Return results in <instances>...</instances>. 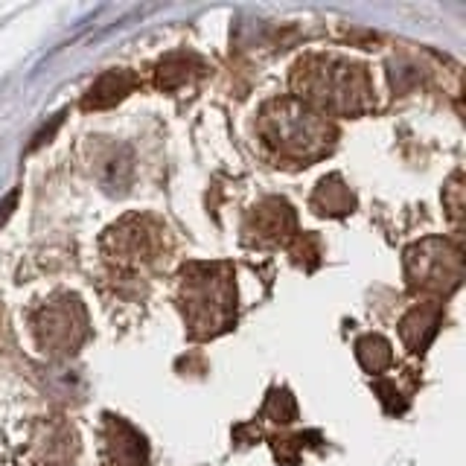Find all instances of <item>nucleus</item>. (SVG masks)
<instances>
[{"instance_id":"obj_1","label":"nucleus","mask_w":466,"mask_h":466,"mask_svg":"<svg viewBox=\"0 0 466 466\" xmlns=\"http://www.w3.org/2000/svg\"><path fill=\"white\" fill-rule=\"evenodd\" d=\"M295 87L303 99L332 114H359L370 106L373 87L364 67L335 56H312L298 65Z\"/></svg>"},{"instance_id":"obj_2","label":"nucleus","mask_w":466,"mask_h":466,"mask_svg":"<svg viewBox=\"0 0 466 466\" xmlns=\"http://www.w3.org/2000/svg\"><path fill=\"white\" fill-rule=\"evenodd\" d=\"M259 131L286 157L315 160L332 149L335 131L315 108L300 99H274L262 108Z\"/></svg>"},{"instance_id":"obj_3","label":"nucleus","mask_w":466,"mask_h":466,"mask_svg":"<svg viewBox=\"0 0 466 466\" xmlns=\"http://www.w3.org/2000/svg\"><path fill=\"white\" fill-rule=\"evenodd\" d=\"M198 277L184 271V291H187V312L193 327H218L225 329V324L233 315V300H237V291H233L230 274L216 277L218 266H193Z\"/></svg>"},{"instance_id":"obj_4","label":"nucleus","mask_w":466,"mask_h":466,"mask_svg":"<svg viewBox=\"0 0 466 466\" xmlns=\"http://www.w3.org/2000/svg\"><path fill=\"white\" fill-rule=\"evenodd\" d=\"M408 277L414 286L429 291L455 289L461 280V251L441 239L414 245L408 251Z\"/></svg>"},{"instance_id":"obj_5","label":"nucleus","mask_w":466,"mask_h":466,"mask_svg":"<svg viewBox=\"0 0 466 466\" xmlns=\"http://www.w3.org/2000/svg\"><path fill=\"white\" fill-rule=\"evenodd\" d=\"M35 332L41 347L50 353H73L85 339V309L79 298L65 295L50 300L35 318Z\"/></svg>"},{"instance_id":"obj_6","label":"nucleus","mask_w":466,"mask_h":466,"mask_svg":"<svg viewBox=\"0 0 466 466\" xmlns=\"http://www.w3.org/2000/svg\"><path fill=\"white\" fill-rule=\"evenodd\" d=\"M76 451V434L67 422L44 420L33 429L29 441V461L35 466H65Z\"/></svg>"},{"instance_id":"obj_7","label":"nucleus","mask_w":466,"mask_h":466,"mask_svg":"<svg viewBox=\"0 0 466 466\" xmlns=\"http://www.w3.org/2000/svg\"><path fill=\"white\" fill-rule=\"evenodd\" d=\"M106 449L114 466H146V446L143 437L123 420H108Z\"/></svg>"},{"instance_id":"obj_8","label":"nucleus","mask_w":466,"mask_h":466,"mask_svg":"<svg viewBox=\"0 0 466 466\" xmlns=\"http://www.w3.org/2000/svg\"><path fill=\"white\" fill-rule=\"evenodd\" d=\"M137 87V79L135 73L128 70H108L106 76H99L96 85L87 91V99H85V108H108V106H116L123 96H128L131 91Z\"/></svg>"},{"instance_id":"obj_9","label":"nucleus","mask_w":466,"mask_h":466,"mask_svg":"<svg viewBox=\"0 0 466 466\" xmlns=\"http://www.w3.org/2000/svg\"><path fill=\"white\" fill-rule=\"evenodd\" d=\"M251 218L257 225V239L259 242H277L286 230L295 228V213H291V208L286 201H277V198L259 204Z\"/></svg>"},{"instance_id":"obj_10","label":"nucleus","mask_w":466,"mask_h":466,"mask_svg":"<svg viewBox=\"0 0 466 466\" xmlns=\"http://www.w3.org/2000/svg\"><path fill=\"white\" fill-rule=\"evenodd\" d=\"M315 208L318 213H329V216H341L353 208V196H350V189L341 184L339 175H332V178H324L318 184Z\"/></svg>"},{"instance_id":"obj_11","label":"nucleus","mask_w":466,"mask_h":466,"mask_svg":"<svg viewBox=\"0 0 466 466\" xmlns=\"http://www.w3.org/2000/svg\"><path fill=\"white\" fill-rule=\"evenodd\" d=\"M390 344L385 339H379V335H368V339L359 341V361L364 364L368 370L379 373L385 370L390 364Z\"/></svg>"},{"instance_id":"obj_12","label":"nucleus","mask_w":466,"mask_h":466,"mask_svg":"<svg viewBox=\"0 0 466 466\" xmlns=\"http://www.w3.org/2000/svg\"><path fill=\"white\" fill-rule=\"evenodd\" d=\"M189 56H172L167 58L164 65H160V73H157V85L160 87H178L189 79Z\"/></svg>"}]
</instances>
